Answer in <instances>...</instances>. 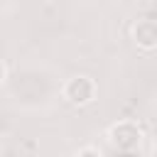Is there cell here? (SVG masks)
<instances>
[{"mask_svg":"<svg viewBox=\"0 0 157 157\" xmlns=\"http://www.w3.org/2000/svg\"><path fill=\"white\" fill-rule=\"evenodd\" d=\"M74 157H103V152L98 147H93V145H83V147H78L74 152Z\"/></svg>","mask_w":157,"mask_h":157,"instance_id":"277c9868","label":"cell"},{"mask_svg":"<svg viewBox=\"0 0 157 157\" xmlns=\"http://www.w3.org/2000/svg\"><path fill=\"white\" fill-rule=\"evenodd\" d=\"M105 137L118 152H132L142 145V128L135 120H118L108 128Z\"/></svg>","mask_w":157,"mask_h":157,"instance_id":"7a4b0ae2","label":"cell"},{"mask_svg":"<svg viewBox=\"0 0 157 157\" xmlns=\"http://www.w3.org/2000/svg\"><path fill=\"white\" fill-rule=\"evenodd\" d=\"M5 78H7V66H5L2 61H0V86L5 83Z\"/></svg>","mask_w":157,"mask_h":157,"instance_id":"5b68a950","label":"cell"},{"mask_svg":"<svg viewBox=\"0 0 157 157\" xmlns=\"http://www.w3.org/2000/svg\"><path fill=\"white\" fill-rule=\"evenodd\" d=\"M130 37H132L135 47H140L145 52L157 49V20H150V17L137 20L130 29Z\"/></svg>","mask_w":157,"mask_h":157,"instance_id":"3957f363","label":"cell"},{"mask_svg":"<svg viewBox=\"0 0 157 157\" xmlns=\"http://www.w3.org/2000/svg\"><path fill=\"white\" fill-rule=\"evenodd\" d=\"M61 98L69 105H74V108H86V105H91L98 98V83L91 76H86V74H76V76L64 81Z\"/></svg>","mask_w":157,"mask_h":157,"instance_id":"6da1fadb","label":"cell"}]
</instances>
